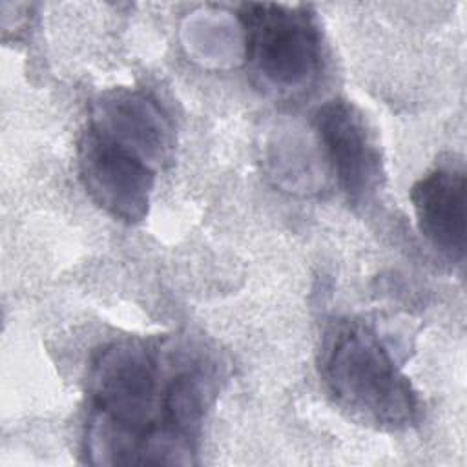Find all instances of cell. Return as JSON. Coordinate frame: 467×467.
<instances>
[{
    "label": "cell",
    "mask_w": 467,
    "mask_h": 467,
    "mask_svg": "<svg viewBox=\"0 0 467 467\" xmlns=\"http://www.w3.org/2000/svg\"><path fill=\"white\" fill-rule=\"evenodd\" d=\"M314 128L347 201L354 208L370 204L383 188L385 168L363 111L348 99L334 97L317 108Z\"/></svg>",
    "instance_id": "5"
},
{
    "label": "cell",
    "mask_w": 467,
    "mask_h": 467,
    "mask_svg": "<svg viewBox=\"0 0 467 467\" xmlns=\"http://www.w3.org/2000/svg\"><path fill=\"white\" fill-rule=\"evenodd\" d=\"M465 201L463 162L438 164L410 188V202L421 235L452 263H462L465 257Z\"/></svg>",
    "instance_id": "6"
},
{
    "label": "cell",
    "mask_w": 467,
    "mask_h": 467,
    "mask_svg": "<svg viewBox=\"0 0 467 467\" xmlns=\"http://www.w3.org/2000/svg\"><path fill=\"white\" fill-rule=\"evenodd\" d=\"M217 390V361L193 343L126 337L102 347L88 372L89 462L193 463Z\"/></svg>",
    "instance_id": "1"
},
{
    "label": "cell",
    "mask_w": 467,
    "mask_h": 467,
    "mask_svg": "<svg viewBox=\"0 0 467 467\" xmlns=\"http://www.w3.org/2000/svg\"><path fill=\"white\" fill-rule=\"evenodd\" d=\"M170 155L124 133L88 120L77 142L80 181L108 215L140 223L150 210L159 170Z\"/></svg>",
    "instance_id": "4"
},
{
    "label": "cell",
    "mask_w": 467,
    "mask_h": 467,
    "mask_svg": "<svg viewBox=\"0 0 467 467\" xmlns=\"http://www.w3.org/2000/svg\"><path fill=\"white\" fill-rule=\"evenodd\" d=\"M319 376L332 401L359 423L401 431L418 421V392L374 328L363 321L343 319L327 330Z\"/></svg>",
    "instance_id": "2"
},
{
    "label": "cell",
    "mask_w": 467,
    "mask_h": 467,
    "mask_svg": "<svg viewBox=\"0 0 467 467\" xmlns=\"http://www.w3.org/2000/svg\"><path fill=\"white\" fill-rule=\"evenodd\" d=\"M239 20L252 80L275 99L306 97L325 69L323 35L312 7L248 2L239 7Z\"/></svg>",
    "instance_id": "3"
}]
</instances>
